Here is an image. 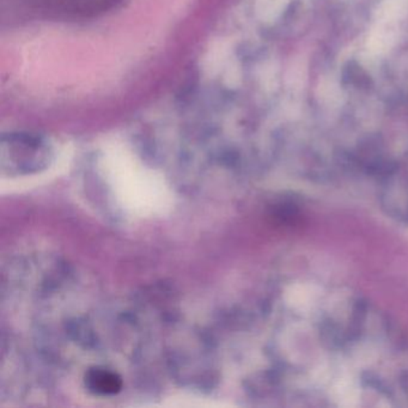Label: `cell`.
<instances>
[{
    "instance_id": "1",
    "label": "cell",
    "mask_w": 408,
    "mask_h": 408,
    "mask_svg": "<svg viewBox=\"0 0 408 408\" xmlns=\"http://www.w3.org/2000/svg\"><path fill=\"white\" fill-rule=\"evenodd\" d=\"M89 389L98 394H115L121 388L120 377L106 369H93L87 376Z\"/></svg>"
}]
</instances>
